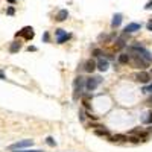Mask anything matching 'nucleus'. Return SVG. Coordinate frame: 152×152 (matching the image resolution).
Here are the masks:
<instances>
[{"label":"nucleus","mask_w":152,"mask_h":152,"mask_svg":"<svg viewBox=\"0 0 152 152\" xmlns=\"http://www.w3.org/2000/svg\"><path fill=\"white\" fill-rule=\"evenodd\" d=\"M34 145V140H21V142H17L14 145L9 146V151H17V149H23V148H29V146Z\"/></svg>","instance_id":"4"},{"label":"nucleus","mask_w":152,"mask_h":152,"mask_svg":"<svg viewBox=\"0 0 152 152\" xmlns=\"http://www.w3.org/2000/svg\"><path fill=\"white\" fill-rule=\"evenodd\" d=\"M108 67H110V64H108V61H107V59L100 58L99 61H97V69H99L100 72H107V70H108Z\"/></svg>","instance_id":"11"},{"label":"nucleus","mask_w":152,"mask_h":152,"mask_svg":"<svg viewBox=\"0 0 152 152\" xmlns=\"http://www.w3.org/2000/svg\"><path fill=\"white\" fill-rule=\"evenodd\" d=\"M94 132H96L97 135H107V137L110 135V132H108V129H96Z\"/></svg>","instance_id":"18"},{"label":"nucleus","mask_w":152,"mask_h":152,"mask_svg":"<svg viewBox=\"0 0 152 152\" xmlns=\"http://www.w3.org/2000/svg\"><path fill=\"white\" fill-rule=\"evenodd\" d=\"M132 64H134V67H137V69H145L149 64V61H146L145 58L138 56V55H132Z\"/></svg>","instance_id":"5"},{"label":"nucleus","mask_w":152,"mask_h":152,"mask_svg":"<svg viewBox=\"0 0 152 152\" xmlns=\"http://www.w3.org/2000/svg\"><path fill=\"white\" fill-rule=\"evenodd\" d=\"M142 29V24H138V23H129L126 24V28H125V32L126 34H131V32H137Z\"/></svg>","instance_id":"9"},{"label":"nucleus","mask_w":152,"mask_h":152,"mask_svg":"<svg viewBox=\"0 0 152 152\" xmlns=\"http://www.w3.org/2000/svg\"><path fill=\"white\" fill-rule=\"evenodd\" d=\"M0 79H6V78H5V75H3L2 70H0Z\"/></svg>","instance_id":"27"},{"label":"nucleus","mask_w":152,"mask_h":152,"mask_svg":"<svg viewBox=\"0 0 152 152\" xmlns=\"http://www.w3.org/2000/svg\"><path fill=\"white\" fill-rule=\"evenodd\" d=\"M93 55H94V56H100V55H102V50H99V49H94V50H93Z\"/></svg>","instance_id":"24"},{"label":"nucleus","mask_w":152,"mask_h":152,"mask_svg":"<svg viewBox=\"0 0 152 152\" xmlns=\"http://www.w3.org/2000/svg\"><path fill=\"white\" fill-rule=\"evenodd\" d=\"M100 82H102L100 76H93V78H88L85 81V87H87V90H88V91H94L97 87H99Z\"/></svg>","instance_id":"3"},{"label":"nucleus","mask_w":152,"mask_h":152,"mask_svg":"<svg viewBox=\"0 0 152 152\" xmlns=\"http://www.w3.org/2000/svg\"><path fill=\"white\" fill-rule=\"evenodd\" d=\"M146 29H148V31H152V20L149 21L148 24H146Z\"/></svg>","instance_id":"25"},{"label":"nucleus","mask_w":152,"mask_h":152,"mask_svg":"<svg viewBox=\"0 0 152 152\" xmlns=\"http://www.w3.org/2000/svg\"><path fill=\"white\" fill-rule=\"evenodd\" d=\"M70 38H72V35L70 34H67V32H64V34H61V35H58V44H62L64 41H67V40H70Z\"/></svg>","instance_id":"14"},{"label":"nucleus","mask_w":152,"mask_h":152,"mask_svg":"<svg viewBox=\"0 0 152 152\" xmlns=\"http://www.w3.org/2000/svg\"><path fill=\"white\" fill-rule=\"evenodd\" d=\"M146 117H143V123L146 125H151L152 123V113H148V114H145Z\"/></svg>","instance_id":"17"},{"label":"nucleus","mask_w":152,"mask_h":152,"mask_svg":"<svg viewBox=\"0 0 152 152\" xmlns=\"http://www.w3.org/2000/svg\"><path fill=\"white\" fill-rule=\"evenodd\" d=\"M114 47H116V49H122V47H125V41H123V40H119V41H117V44L114 46Z\"/></svg>","instance_id":"20"},{"label":"nucleus","mask_w":152,"mask_h":152,"mask_svg":"<svg viewBox=\"0 0 152 152\" xmlns=\"http://www.w3.org/2000/svg\"><path fill=\"white\" fill-rule=\"evenodd\" d=\"M46 142H47L49 146H55V145H56V142L53 140V137H47V138H46Z\"/></svg>","instance_id":"19"},{"label":"nucleus","mask_w":152,"mask_h":152,"mask_svg":"<svg viewBox=\"0 0 152 152\" xmlns=\"http://www.w3.org/2000/svg\"><path fill=\"white\" fill-rule=\"evenodd\" d=\"M8 2H9V3H14V0H8Z\"/></svg>","instance_id":"30"},{"label":"nucleus","mask_w":152,"mask_h":152,"mask_svg":"<svg viewBox=\"0 0 152 152\" xmlns=\"http://www.w3.org/2000/svg\"><path fill=\"white\" fill-rule=\"evenodd\" d=\"M122 20H123L122 14H114V17H113V21H111V28H113V29L119 28V26H120V23H122Z\"/></svg>","instance_id":"10"},{"label":"nucleus","mask_w":152,"mask_h":152,"mask_svg":"<svg viewBox=\"0 0 152 152\" xmlns=\"http://www.w3.org/2000/svg\"><path fill=\"white\" fill-rule=\"evenodd\" d=\"M8 14H9V15H14V8H9V9H8Z\"/></svg>","instance_id":"26"},{"label":"nucleus","mask_w":152,"mask_h":152,"mask_svg":"<svg viewBox=\"0 0 152 152\" xmlns=\"http://www.w3.org/2000/svg\"><path fill=\"white\" fill-rule=\"evenodd\" d=\"M69 17V12H67V9H61V11H59V12L56 14V20L58 21H64V20H66Z\"/></svg>","instance_id":"13"},{"label":"nucleus","mask_w":152,"mask_h":152,"mask_svg":"<svg viewBox=\"0 0 152 152\" xmlns=\"http://www.w3.org/2000/svg\"><path fill=\"white\" fill-rule=\"evenodd\" d=\"M43 38H44V41H47L49 40V34H44V37H43Z\"/></svg>","instance_id":"29"},{"label":"nucleus","mask_w":152,"mask_h":152,"mask_svg":"<svg viewBox=\"0 0 152 152\" xmlns=\"http://www.w3.org/2000/svg\"><path fill=\"white\" fill-rule=\"evenodd\" d=\"M128 50H129V53H131V55H138V56H142V58H145L146 59V61H152V55H151V53L148 52V50H146V49L145 47H142V46H132V47H129L128 49Z\"/></svg>","instance_id":"1"},{"label":"nucleus","mask_w":152,"mask_h":152,"mask_svg":"<svg viewBox=\"0 0 152 152\" xmlns=\"http://www.w3.org/2000/svg\"><path fill=\"white\" fill-rule=\"evenodd\" d=\"M21 37V35H23L24 38H26V40H32V38H34V29H32L31 28V26H26V28H23V29H21L20 32H17V37Z\"/></svg>","instance_id":"7"},{"label":"nucleus","mask_w":152,"mask_h":152,"mask_svg":"<svg viewBox=\"0 0 152 152\" xmlns=\"http://www.w3.org/2000/svg\"><path fill=\"white\" fill-rule=\"evenodd\" d=\"M129 59H131V56H129L128 53H120V55H119V62L120 64H128Z\"/></svg>","instance_id":"15"},{"label":"nucleus","mask_w":152,"mask_h":152,"mask_svg":"<svg viewBox=\"0 0 152 152\" xmlns=\"http://www.w3.org/2000/svg\"><path fill=\"white\" fill-rule=\"evenodd\" d=\"M21 49V43L20 41H12L9 46V53H17Z\"/></svg>","instance_id":"12"},{"label":"nucleus","mask_w":152,"mask_h":152,"mask_svg":"<svg viewBox=\"0 0 152 152\" xmlns=\"http://www.w3.org/2000/svg\"><path fill=\"white\" fill-rule=\"evenodd\" d=\"M128 137L126 135H122V134H116L114 137H111V142H126Z\"/></svg>","instance_id":"16"},{"label":"nucleus","mask_w":152,"mask_h":152,"mask_svg":"<svg viewBox=\"0 0 152 152\" xmlns=\"http://www.w3.org/2000/svg\"><path fill=\"white\" fill-rule=\"evenodd\" d=\"M143 91L145 93H152V84H149V85H146L145 88H143Z\"/></svg>","instance_id":"21"},{"label":"nucleus","mask_w":152,"mask_h":152,"mask_svg":"<svg viewBox=\"0 0 152 152\" xmlns=\"http://www.w3.org/2000/svg\"><path fill=\"white\" fill-rule=\"evenodd\" d=\"M134 79L137 81V82H142V84H148L149 81L152 79V76L148 73V72H138L137 75L134 76Z\"/></svg>","instance_id":"6"},{"label":"nucleus","mask_w":152,"mask_h":152,"mask_svg":"<svg viewBox=\"0 0 152 152\" xmlns=\"http://www.w3.org/2000/svg\"><path fill=\"white\" fill-rule=\"evenodd\" d=\"M96 67H97V62L93 61V59H88V61L85 62V66H84V70H85V72H88V73H93L96 70Z\"/></svg>","instance_id":"8"},{"label":"nucleus","mask_w":152,"mask_h":152,"mask_svg":"<svg viewBox=\"0 0 152 152\" xmlns=\"http://www.w3.org/2000/svg\"><path fill=\"white\" fill-rule=\"evenodd\" d=\"M15 152H43V151H38V149H34V151H32V149H24V151H20V149H17Z\"/></svg>","instance_id":"22"},{"label":"nucleus","mask_w":152,"mask_h":152,"mask_svg":"<svg viewBox=\"0 0 152 152\" xmlns=\"http://www.w3.org/2000/svg\"><path fill=\"white\" fill-rule=\"evenodd\" d=\"M84 78L82 76H78V78L75 79V82H73V87H75V94H73V99L76 100L78 97L82 94V87H84Z\"/></svg>","instance_id":"2"},{"label":"nucleus","mask_w":152,"mask_h":152,"mask_svg":"<svg viewBox=\"0 0 152 152\" xmlns=\"http://www.w3.org/2000/svg\"><path fill=\"white\" fill-rule=\"evenodd\" d=\"M148 105H151V107H152V96H151L149 99H148Z\"/></svg>","instance_id":"28"},{"label":"nucleus","mask_w":152,"mask_h":152,"mask_svg":"<svg viewBox=\"0 0 152 152\" xmlns=\"http://www.w3.org/2000/svg\"><path fill=\"white\" fill-rule=\"evenodd\" d=\"M145 9H146V11H151V9H152V0H149V2H148V3H146V6H145Z\"/></svg>","instance_id":"23"}]
</instances>
